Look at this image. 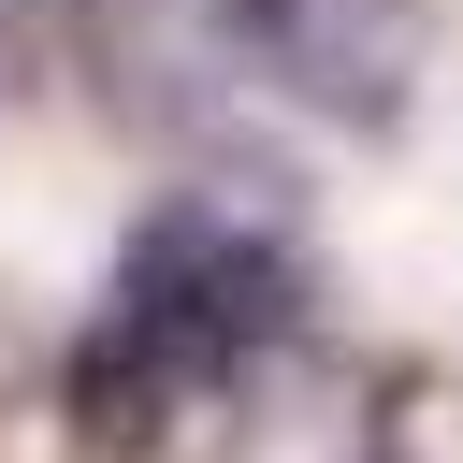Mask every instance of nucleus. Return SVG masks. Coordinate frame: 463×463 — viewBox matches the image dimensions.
Returning a JSON list of instances; mask_svg holds the SVG:
<instances>
[{
    "mask_svg": "<svg viewBox=\"0 0 463 463\" xmlns=\"http://www.w3.org/2000/svg\"><path fill=\"white\" fill-rule=\"evenodd\" d=\"M101 304H116L159 362H188L203 405H217L246 362H275V347L304 333V246H289V217H275L260 188H174V203L130 217Z\"/></svg>",
    "mask_w": 463,
    "mask_h": 463,
    "instance_id": "1",
    "label": "nucleus"
},
{
    "mask_svg": "<svg viewBox=\"0 0 463 463\" xmlns=\"http://www.w3.org/2000/svg\"><path fill=\"white\" fill-rule=\"evenodd\" d=\"M217 29L246 43V72L260 87H289L304 116H347V130H376V116H405V87H420V0H217Z\"/></svg>",
    "mask_w": 463,
    "mask_h": 463,
    "instance_id": "2",
    "label": "nucleus"
}]
</instances>
